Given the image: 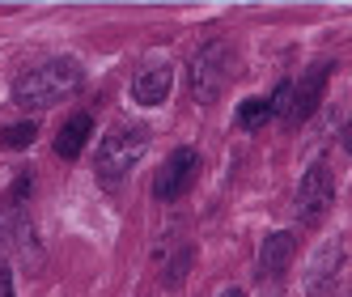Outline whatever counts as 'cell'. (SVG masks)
<instances>
[{
	"mask_svg": "<svg viewBox=\"0 0 352 297\" xmlns=\"http://www.w3.org/2000/svg\"><path fill=\"white\" fill-rule=\"evenodd\" d=\"M77 85H81V64L68 60V56H52V60H38V64H30V68L17 72L13 102L26 111V115H34V111L56 107L60 98L77 94Z\"/></svg>",
	"mask_w": 352,
	"mask_h": 297,
	"instance_id": "obj_1",
	"label": "cell"
},
{
	"mask_svg": "<svg viewBox=\"0 0 352 297\" xmlns=\"http://www.w3.org/2000/svg\"><path fill=\"white\" fill-rule=\"evenodd\" d=\"M144 148H148V132L140 128V123H119V128H111L94 148L98 179H102L107 187H115L119 179H128L132 166L144 157Z\"/></svg>",
	"mask_w": 352,
	"mask_h": 297,
	"instance_id": "obj_2",
	"label": "cell"
},
{
	"mask_svg": "<svg viewBox=\"0 0 352 297\" xmlns=\"http://www.w3.org/2000/svg\"><path fill=\"white\" fill-rule=\"evenodd\" d=\"M331 77V64H314L301 81H280L276 94L267 98L272 102V115H280L285 123H306L314 111H318V98H322V85Z\"/></svg>",
	"mask_w": 352,
	"mask_h": 297,
	"instance_id": "obj_3",
	"label": "cell"
},
{
	"mask_svg": "<svg viewBox=\"0 0 352 297\" xmlns=\"http://www.w3.org/2000/svg\"><path fill=\"white\" fill-rule=\"evenodd\" d=\"M230 68H234L230 43H204L199 47V52L191 56V64H187V77H191L187 85L195 94V102L212 107L221 98V89H225V81H230Z\"/></svg>",
	"mask_w": 352,
	"mask_h": 297,
	"instance_id": "obj_4",
	"label": "cell"
},
{
	"mask_svg": "<svg viewBox=\"0 0 352 297\" xmlns=\"http://www.w3.org/2000/svg\"><path fill=\"white\" fill-rule=\"evenodd\" d=\"M195 175H199V153H195L191 144L174 148V153L162 162L157 179H153V195H157V200H179V195H187V191H191Z\"/></svg>",
	"mask_w": 352,
	"mask_h": 297,
	"instance_id": "obj_5",
	"label": "cell"
},
{
	"mask_svg": "<svg viewBox=\"0 0 352 297\" xmlns=\"http://www.w3.org/2000/svg\"><path fill=\"white\" fill-rule=\"evenodd\" d=\"M331 200H336V179H331V170H327V162H314L297 183V217L306 221V226H314V221L331 208Z\"/></svg>",
	"mask_w": 352,
	"mask_h": 297,
	"instance_id": "obj_6",
	"label": "cell"
},
{
	"mask_svg": "<svg viewBox=\"0 0 352 297\" xmlns=\"http://www.w3.org/2000/svg\"><path fill=\"white\" fill-rule=\"evenodd\" d=\"M38 259V238L34 226L21 212H5L0 217V263L9 267V259Z\"/></svg>",
	"mask_w": 352,
	"mask_h": 297,
	"instance_id": "obj_7",
	"label": "cell"
},
{
	"mask_svg": "<svg viewBox=\"0 0 352 297\" xmlns=\"http://www.w3.org/2000/svg\"><path fill=\"white\" fill-rule=\"evenodd\" d=\"M293 251H297V238L289 234V230H280V234H267L263 238V246H259V280H276L280 272L293 263Z\"/></svg>",
	"mask_w": 352,
	"mask_h": 297,
	"instance_id": "obj_8",
	"label": "cell"
},
{
	"mask_svg": "<svg viewBox=\"0 0 352 297\" xmlns=\"http://www.w3.org/2000/svg\"><path fill=\"white\" fill-rule=\"evenodd\" d=\"M89 132H94V119H89L85 111H77V115H68V119L60 123V132H56V153H60L64 162H72V157H81V148L89 144Z\"/></svg>",
	"mask_w": 352,
	"mask_h": 297,
	"instance_id": "obj_9",
	"label": "cell"
},
{
	"mask_svg": "<svg viewBox=\"0 0 352 297\" xmlns=\"http://www.w3.org/2000/svg\"><path fill=\"white\" fill-rule=\"evenodd\" d=\"M170 81H174V72L162 64V68H148V72H140V77L132 81V98L140 107H162L166 98H170Z\"/></svg>",
	"mask_w": 352,
	"mask_h": 297,
	"instance_id": "obj_10",
	"label": "cell"
},
{
	"mask_svg": "<svg viewBox=\"0 0 352 297\" xmlns=\"http://www.w3.org/2000/svg\"><path fill=\"white\" fill-rule=\"evenodd\" d=\"M38 136V123L34 119H21V123H9V128H0V148H9V153H17V148H30Z\"/></svg>",
	"mask_w": 352,
	"mask_h": 297,
	"instance_id": "obj_11",
	"label": "cell"
},
{
	"mask_svg": "<svg viewBox=\"0 0 352 297\" xmlns=\"http://www.w3.org/2000/svg\"><path fill=\"white\" fill-rule=\"evenodd\" d=\"M267 119H272V102H267V98H246V102L238 107V128L242 132H259Z\"/></svg>",
	"mask_w": 352,
	"mask_h": 297,
	"instance_id": "obj_12",
	"label": "cell"
},
{
	"mask_svg": "<svg viewBox=\"0 0 352 297\" xmlns=\"http://www.w3.org/2000/svg\"><path fill=\"white\" fill-rule=\"evenodd\" d=\"M336 267H340V242H331V246H322V251H318V263L310 272V285L306 289H322L327 276H336Z\"/></svg>",
	"mask_w": 352,
	"mask_h": 297,
	"instance_id": "obj_13",
	"label": "cell"
},
{
	"mask_svg": "<svg viewBox=\"0 0 352 297\" xmlns=\"http://www.w3.org/2000/svg\"><path fill=\"white\" fill-rule=\"evenodd\" d=\"M0 297H17V293H13V276H9L5 263H0Z\"/></svg>",
	"mask_w": 352,
	"mask_h": 297,
	"instance_id": "obj_14",
	"label": "cell"
},
{
	"mask_svg": "<svg viewBox=\"0 0 352 297\" xmlns=\"http://www.w3.org/2000/svg\"><path fill=\"white\" fill-rule=\"evenodd\" d=\"M344 148L352 153V119H348V128H344Z\"/></svg>",
	"mask_w": 352,
	"mask_h": 297,
	"instance_id": "obj_15",
	"label": "cell"
},
{
	"mask_svg": "<svg viewBox=\"0 0 352 297\" xmlns=\"http://www.w3.org/2000/svg\"><path fill=\"white\" fill-rule=\"evenodd\" d=\"M221 297H242V293H238V289H230V293H221Z\"/></svg>",
	"mask_w": 352,
	"mask_h": 297,
	"instance_id": "obj_16",
	"label": "cell"
}]
</instances>
